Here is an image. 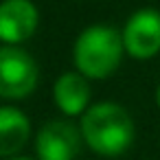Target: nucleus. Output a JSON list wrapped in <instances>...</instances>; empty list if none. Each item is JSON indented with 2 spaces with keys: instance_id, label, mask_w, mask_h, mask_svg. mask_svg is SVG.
I'll use <instances>...</instances> for the list:
<instances>
[{
  "instance_id": "2",
  "label": "nucleus",
  "mask_w": 160,
  "mask_h": 160,
  "mask_svg": "<svg viewBox=\"0 0 160 160\" xmlns=\"http://www.w3.org/2000/svg\"><path fill=\"white\" fill-rule=\"evenodd\" d=\"M123 53V35L114 27L92 24L75 42V66L88 79H105L118 68Z\"/></svg>"
},
{
  "instance_id": "10",
  "label": "nucleus",
  "mask_w": 160,
  "mask_h": 160,
  "mask_svg": "<svg viewBox=\"0 0 160 160\" xmlns=\"http://www.w3.org/2000/svg\"><path fill=\"white\" fill-rule=\"evenodd\" d=\"M9 160H33V158H27V156H13V158H9Z\"/></svg>"
},
{
  "instance_id": "8",
  "label": "nucleus",
  "mask_w": 160,
  "mask_h": 160,
  "mask_svg": "<svg viewBox=\"0 0 160 160\" xmlns=\"http://www.w3.org/2000/svg\"><path fill=\"white\" fill-rule=\"evenodd\" d=\"M31 136V123L18 108H0V158H13Z\"/></svg>"
},
{
  "instance_id": "5",
  "label": "nucleus",
  "mask_w": 160,
  "mask_h": 160,
  "mask_svg": "<svg viewBox=\"0 0 160 160\" xmlns=\"http://www.w3.org/2000/svg\"><path fill=\"white\" fill-rule=\"evenodd\" d=\"M81 129H77L72 123L51 121L40 129L35 151L40 160H75L81 149Z\"/></svg>"
},
{
  "instance_id": "4",
  "label": "nucleus",
  "mask_w": 160,
  "mask_h": 160,
  "mask_svg": "<svg viewBox=\"0 0 160 160\" xmlns=\"http://www.w3.org/2000/svg\"><path fill=\"white\" fill-rule=\"evenodd\" d=\"M125 53L134 59H151L160 53V11L138 9L129 16L123 31Z\"/></svg>"
},
{
  "instance_id": "1",
  "label": "nucleus",
  "mask_w": 160,
  "mask_h": 160,
  "mask_svg": "<svg viewBox=\"0 0 160 160\" xmlns=\"http://www.w3.org/2000/svg\"><path fill=\"white\" fill-rule=\"evenodd\" d=\"M81 136L94 153L103 158H118L132 147L136 129L129 112L123 105L103 101L83 112Z\"/></svg>"
},
{
  "instance_id": "9",
  "label": "nucleus",
  "mask_w": 160,
  "mask_h": 160,
  "mask_svg": "<svg viewBox=\"0 0 160 160\" xmlns=\"http://www.w3.org/2000/svg\"><path fill=\"white\" fill-rule=\"evenodd\" d=\"M156 105H158V110H160V83H158V88H156Z\"/></svg>"
},
{
  "instance_id": "3",
  "label": "nucleus",
  "mask_w": 160,
  "mask_h": 160,
  "mask_svg": "<svg viewBox=\"0 0 160 160\" xmlns=\"http://www.w3.org/2000/svg\"><path fill=\"white\" fill-rule=\"evenodd\" d=\"M38 64L20 46L0 48V99H24L38 86Z\"/></svg>"
},
{
  "instance_id": "7",
  "label": "nucleus",
  "mask_w": 160,
  "mask_h": 160,
  "mask_svg": "<svg viewBox=\"0 0 160 160\" xmlns=\"http://www.w3.org/2000/svg\"><path fill=\"white\" fill-rule=\"evenodd\" d=\"M53 97L66 116L83 114L90 103V88L86 77L81 72H64L53 86Z\"/></svg>"
},
{
  "instance_id": "6",
  "label": "nucleus",
  "mask_w": 160,
  "mask_h": 160,
  "mask_svg": "<svg viewBox=\"0 0 160 160\" xmlns=\"http://www.w3.org/2000/svg\"><path fill=\"white\" fill-rule=\"evenodd\" d=\"M38 9L31 0H2L0 2V40L9 46L27 42L38 29Z\"/></svg>"
}]
</instances>
